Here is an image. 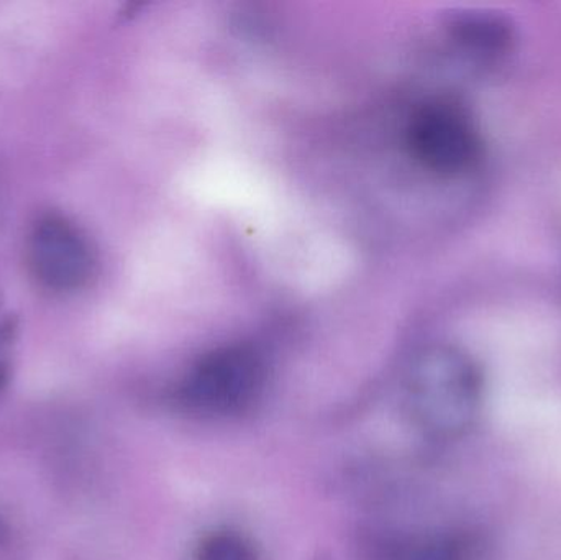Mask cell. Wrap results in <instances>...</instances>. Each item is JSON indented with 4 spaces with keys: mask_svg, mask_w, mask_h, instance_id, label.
<instances>
[{
    "mask_svg": "<svg viewBox=\"0 0 561 560\" xmlns=\"http://www.w3.org/2000/svg\"><path fill=\"white\" fill-rule=\"evenodd\" d=\"M378 560H478V546L468 536L434 533L386 542Z\"/></svg>",
    "mask_w": 561,
    "mask_h": 560,
    "instance_id": "5b68a950",
    "label": "cell"
},
{
    "mask_svg": "<svg viewBox=\"0 0 561 560\" xmlns=\"http://www.w3.org/2000/svg\"><path fill=\"white\" fill-rule=\"evenodd\" d=\"M7 380H9V367L5 362L0 361V391L5 387Z\"/></svg>",
    "mask_w": 561,
    "mask_h": 560,
    "instance_id": "52a82bcc",
    "label": "cell"
},
{
    "mask_svg": "<svg viewBox=\"0 0 561 560\" xmlns=\"http://www.w3.org/2000/svg\"><path fill=\"white\" fill-rule=\"evenodd\" d=\"M196 560H262L255 546L245 536L233 532H217L203 539Z\"/></svg>",
    "mask_w": 561,
    "mask_h": 560,
    "instance_id": "8992f818",
    "label": "cell"
},
{
    "mask_svg": "<svg viewBox=\"0 0 561 560\" xmlns=\"http://www.w3.org/2000/svg\"><path fill=\"white\" fill-rule=\"evenodd\" d=\"M409 145L427 170L444 176L467 171L481 150L470 115L447 99L427 102L415 112L409 127Z\"/></svg>",
    "mask_w": 561,
    "mask_h": 560,
    "instance_id": "3957f363",
    "label": "cell"
},
{
    "mask_svg": "<svg viewBox=\"0 0 561 560\" xmlns=\"http://www.w3.org/2000/svg\"><path fill=\"white\" fill-rule=\"evenodd\" d=\"M408 398L422 430L434 436H458L473 424L480 410V374L455 348H428L412 365Z\"/></svg>",
    "mask_w": 561,
    "mask_h": 560,
    "instance_id": "6da1fadb",
    "label": "cell"
},
{
    "mask_svg": "<svg viewBox=\"0 0 561 560\" xmlns=\"http://www.w3.org/2000/svg\"><path fill=\"white\" fill-rule=\"evenodd\" d=\"M266 367L250 345L233 344L204 355L181 384L180 398L191 411L229 416L249 410L262 393Z\"/></svg>",
    "mask_w": 561,
    "mask_h": 560,
    "instance_id": "7a4b0ae2",
    "label": "cell"
},
{
    "mask_svg": "<svg viewBox=\"0 0 561 560\" xmlns=\"http://www.w3.org/2000/svg\"><path fill=\"white\" fill-rule=\"evenodd\" d=\"M28 260L33 275L53 292L82 288L95 265L88 239L59 216L38 220L30 236Z\"/></svg>",
    "mask_w": 561,
    "mask_h": 560,
    "instance_id": "277c9868",
    "label": "cell"
},
{
    "mask_svg": "<svg viewBox=\"0 0 561 560\" xmlns=\"http://www.w3.org/2000/svg\"><path fill=\"white\" fill-rule=\"evenodd\" d=\"M9 526L0 518V546L7 545V541H9Z\"/></svg>",
    "mask_w": 561,
    "mask_h": 560,
    "instance_id": "ba28073f",
    "label": "cell"
}]
</instances>
